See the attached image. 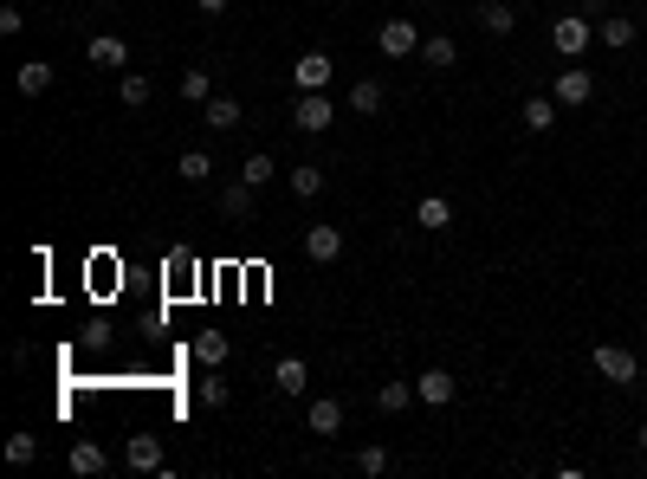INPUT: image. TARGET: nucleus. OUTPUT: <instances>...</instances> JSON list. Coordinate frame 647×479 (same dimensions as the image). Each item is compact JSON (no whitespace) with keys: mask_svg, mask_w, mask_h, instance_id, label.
<instances>
[{"mask_svg":"<svg viewBox=\"0 0 647 479\" xmlns=\"http://www.w3.org/2000/svg\"><path fill=\"white\" fill-rule=\"evenodd\" d=\"M285 182H292V195H298V201H311V195H324V169H318V162H298V169H292V175H285Z\"/></svg>","mask_w":647,"mask_h":479,"instance_id":"5701e85b","label":"nucleus"},{"mask_svg":"<svg viewBox=\"0 0 647 479\" xmlns=\"http://www.w3.org/2000/svg\"><path fill=\"white\" fill-rule=\"evenodd\" d=\"M589 46H596V20H583V13H563V20L550 26V52H557V59H583Z\"/></svg>","mask_w":647,"mask_h":479,"instance_id":"f257e3e1","label":"nucleus"},{"mask_svg":"<svg viewBox=\"0 0 647 479\" xmlns=\"http://www.w3.org/2000/svg\"><path fill=\"white\" fill-rule=\"evenodd\" d=\"M272 389H279V395H305L311 389L305 357H279V363H272Z\"/></svg>","mask_w":647,"mask_h":479,"instance_id":"4468645a","label":"nucleus"},{"mask_svg":"<svg viewBox=\"0 0 647 479\" xmlns=\"http://www.w3.org/2000/svg\"><path fill=\"white\" fill-rule=\"evenodd\" d=\"M421 65H428V72H453V65H460L453 33H428V39H421Z\"/></svg>","mask_w":647,"mask_h":479,"instance_id":"ddd939ff","label":"nucleus"},{"mask_svg":"<svg viewBox=\"0 0 647 479\" xmlns=\"http://www.w3.org/2000/svg\"><path fill=\"white\" fill-rule=\"evenodd\" d=\"M376 46H382V59H408V52H421V26L415 20H382Z\"/></svg>","mask_w":647,"mask_h":479,"instance_id":"39448f33","label":"nucleus"},{"mask_svg":"<svg viewBox=\"0 0 647 479\" xmlns=\"http://www.w3.org/2000/svg\"><path fill=\"white\" fill-rule=\"evenodd\" d=\"M350 111L356 117H376L382 111V85H376V78H356V85H350Z\"/></svg>","mask_w":647,"mask_h":479,"instance_id":"393cba45","label":"nucleus"},{"mask_svg":"<svg viewBox=\"0 0 647 479\" xmlns=\"http://www.w3.org/2000/svg\"><path fill=\"white\" fill-rule=\"evenodd\" d=\"M117 98L130 104V111H143L149 98H156V85H149V72H123V85H117Z\"/></svg>","mask_w":647,"mask_h":479,"instance_id":"b1692460","label":"nucleus"},{"mask_svg":"<svg viewBox=\"0 0 647 479\" xmlns=\"http://www.w3.org/2000/svg\"><path fill=\"white\" fill-rule=\"evenodd\" d=\"M7 460L13 467H33L39 460V434H7Z\"/></svg>","mask_w":647,"mask_h":479,"instance_id":"c85d7f7f","label":"nucleus"},{"mask_svg":"<svg viewBox=\"0 0 647 479\" xmlns=\"http://www.w3.org/2000/svg\"><path fill=\"white\" fill-rule=\"evenodd\" d=\"M85 59L98 65V72H123V65H130V46H123L117 33H91L85 39Z\"/></svg>","mask_w":647,"mask_h":479,"instance_id":"423d86ee","label":"nucleus"},{"mask_svg":"<svg viewBox=\"0 0 647 479\" xmlns=\"http://www.w3.org/2000/svg\"><path fill=\"white\" fill-rule=\"evenodd\" d=\"M292 78H298V91H324L330 78H337V65H330V52H305V59L292 65Z\"/></svg>","mask_w":647,"mask_h":479,"instance_id":"9d476101","label":"nucleus"},{"mask_svg":"<svg viewBox=\"0 0 647 479\" xmlns=\"http://www.w3.org/2000/svg\"><path fill=\"white\" fill-rule=\"evenodd\" d=\"M253 195H259V188H253V182H246V175H240V182H233V188H220V214H227V221H240V214H253Z\"/></svg>","mask_w":647,"mask_h":479,"instance_id":"aec40b11","label":"nucleus"},{"mask_svg":"<svg viewBox=\"0 0 647 479\" xmlns=\"http://www.w3.org/2000/svg\"><path fill=\"white\" fill-rule=\"evenodd\" d=\"M240 175H246V182H253V188H266V182H272V175H279V169H272V156H246V162H240Z\"/></svg>","mask_w":647,"mask_h":479,"instance_id":"7c9ffc66","label":"nucleus"},{"mask_svg":"<svg viewBox=\"0 0 647 479\" xmlns=\"http://www.w3.org/2000/svg\"><path fill=\"white\" fill-rule=\"evenodd\" d=\"M415 227H428V234H440V227H453V201H447V195H421V208H415Z\"/></svg>","mask_w":647,"mask_h":479,"instance_id":"a211bd4d","label":"nucleus"},{"mask_svg":"<svg viewBox=\"0 0 647 479\" xmlns=\"http://www.w3.org/2000/svg\"><path fill=\"white\" fill-rule=\"evenodd\" d=\"M13 91H20V98H39V91H52V65H46V59H26L20 72H13Z\"/></svg>","mask_w":647,"mask_h":479,"instance_id":"f3484780","label":"nucleus"},{"mask_svg":"<svg viewBox=\"0 0 647 479\" xmlns=\"http://www.w3.org/2000/svg\"><path fill=\"white\" fill-rule=\"evenodd\" d=\"M557 111H563L557 98H525V111H518V123H525L531 136H550V130H557Z\"/></svg>","mask_w":647,"mask_h":479,"instance_id":"2eb2a0df","label":"nucleus"},{"mask_svg":"<svg viewBox=\"0 0 647 479\" xmlns=\"http://www.w3.org/2000/svg\"><path fill=\"white\" fill-rule=\"evenodd\" d=\"M518 7H525V0H518Z\"/></svg>","mask_w":647,"mask_h":479,"instance_id":"c9c22d12","label":"nucleus"},{"mask_svg":"<svg viewBox=\"0 0 647 479\" xmlns=\"http://www.w3.org/2000/svg\"><path fill=\"white\" fill-rule=\"evenodd\" d=\"M641 39V20H628V13H609V20H596V46L609 52H628Z\"/></svg>","mask_w":647,"mask_h":479,"instance_id":"0eeeda50","label":"nucleus"},{"mask_svg":"<svg viewBox=\"0 0 647 479\" xmlns=\"http://www.w3.org/2000/svg\"><path fill=\"white\" fill-rule=\"evenodd\" d=\"M233 357V344H227V331H195V363H208V369H220Z\"/></svg>","mask_w":647,"mask_h":479,"instance_id":"6ab92c4d","label":"nucleus"},{"mask_svg":"<svg viewBox=\"0 0 647 479\" xmlns=\"http://www.w3.org/2000/svg\"><path fill=\"white\" fill-rule=\"evenodd\" d=\"M201 402H208V408H227V382H220V376L201 382Z\"/></svg>","mask_w":647,"mask_h":479,"instance_id":"473e14b6","label":"nucleus"},{"mask_svg":"<svg viewBox=\"0 0 647 479\" xmlns=\"http://www.w3.org/2000/svg\"><path fill=\"white\" fill-rule=\"evenodd\" d=\"M305 428L324 434V441H330V434H343V402H337V395H318V402L305 408Z\"/></svg>","mask_w":647,"mask_h":479,"instance_id":"9b49d317","label":"nucleus"},{"mask_svg":"<svg viewBox=\"0 0 647 479\" xmlns=\"http://www.w3.org/2000/svg\"><path fill=\"white\" fill-rule=\"evenodd\" d=\"M175 91H182L188 104H208V98H214V78L201 72V65H188V72H182V85H175Z\"/></svg>","mask_w":647,"mask_h":479,"instance_id":"cd10ccee","label":"nucleus"},{"mask_svg":"<svg viewBox=\"0 0 647 479\" xmlns=\"http://www.w3.org/2000/svg\"><path fill=\"white\" fill-rule=\"evenodd\" d=\"M596 369H602L609 389H635V382H641V357L628 344H596Z\"/></svg>","mask_w":647,"mask_h":479,"instance_id":"f03ea898","label":"nucleus"},{"mask_svg":"<svg viewBox=\"0 0 647 479\" xmlns=\"http://www.w3.org/2000/svg\"><path fill=\"white\" fill-rule=\"evenodd\" d=\"M104 7H110V0H104Z\"/></svg>","mask_w":647,"mask_h":479,"instance_id":"e433bc0d","label":"nucleus"},{"mask_svg":"<svg viewBox=\"0 0 647 479\" xmlns=\"http://www.w3.org/2000/svg\"><path fill=\"white\" fill-rule=\"evenodd\" d=\"M195 7H201V13H227L233 0H195Z\"/></svg>","mask_w":647,"mask_h":479,"instance_id":"72a5a7b5","label":"nucleus"},{"mask_svg":"<svg viewBox=\"0 0 647 479\" xmlns=\"http://www.w3.org/2000/svg\"><path fill=\"white\" fill-rule=\"evenodd\" d=\"M330 123H337V104H330L324 91H298V104H292V130H305V136H324Z\"/></svg>","mask_w":647,"mask_h":479,"instance_id":"7ed1b4c3","label":"nucleus"},{"mask_svg":"<svg viewBox=\"0 0 647 479\" xmlns=\"http://www.w3.org/2000/svg\"><path fill=\"white\" fill-rule=\"evenodd\" d=\"M635 441H641V454H647V421H641V434H635Z\"/></svg>","mask_w":647,"mask_h":479,"instance_id":"f704fd0d","label":"nucleus"},{"mask_svg":"<svg viewBox=\"0 0 647 479\" xmlns=\"http://www.w3.org/2000/svg\"><path fill=\"white\" fill-rule=\"evenodd\" d=\"M356 473L382 479V473H389V447H363V454H356Z\"/></svg>","mask_w":647,"mask_h":479,"instance_id":"c756f323","label":"nucleus"},{"mask_svg":"<svg viewBox=\"0 0 647 479\" xmlns=\"http://www.w3.org/2000/svg\"><path fill=\"white\" fill-rule=\"evenodd\" d=\"M408 402H421L415 382H382V389H376V408H382V415H402Z\"/></svg>","mask_w":647,"mask_h":479,"instance_id":"4be33fe9","label":"nucleus"},{"mask_svg":"<svg viewBox=\"0 0 647 479\" xmlns=\"http://www.w3.org/2000/svg\"><path fill=\"white\" fill-rule=\"evenodd\" d=\"M123 460H130V467L136 473H162V441H156V434H130V441H123Z\"/></svg>","mask_w":647,"mask_h":479,"instance_id":"1a4fd4ad","label":"nucleus"},{"mask_svg":"<svg viewBox=\"0 0 647 479\" xmlns=\"http://www.w3.org/2000/svg\"><path fill=\"white\" fill-rule=\"evenodd\" d=\"M479 26L492 39H512L518 33V0H479Z\"/></svg>","mask_w":647,"mask_h":479,"instance_id":"6e6552de","label":"nucleus"},{"mask_svg":"<svg viewBox=\"0 0 647 479\" xmlns=\"http://www.w3.org/2000/svg\"><path fill=\"white\" fill-rule=\"evenodd\" d=\"M415 395H421V402H434V408H447L453 402V369H421Z\"/></svg>","mask_w":647,"mask_h":479,"instance_id":"dca6fc26","label":"nucleus"},{"mask_svg":"<svg viewBox=\"0 0 647 479\" xmlns=\"http://www.w3.org/2000/svg\"><path fill=\"white\" fill-rule=\"evenodd\" d=\"M175 175H182V182H208V175H214V156H208V149H182Z\"/></svg>","mask_w":647,"mask_h":479,"instance_id":"bb28decb","label":"nucleus"},{"mask_svg":"<svg viewBox=\"0 0 647 479\" xmlns=\"http://www.w3.org/2000/svg\"><path fill=\"white\" fill-rule=\"evenodd\" d=\"M208 130H240V98H208Z\"/></svg>","mask_w":647,"mask_h":479,"instance_id":"a878e982","label":"nucleus"},{"mask_svg":"<svg viewBox=\"0 0 647 479\" xmlns=\"http://www.w3.org/2000/svg\"><path fill=\"white\" fill-rule=\"evenodd\" d=\"M0 33H7V39L26 33V13H20V7H0Z\"/></svg>","mask_w":647,"mask_h":479,"instance_id":"2f4dec72","label":"nucleus"},{"mask_svg":"<svg viewBox=\"0 0 647 479\" xmlns=\"http://www.w3.org/2000/svg\"><path fill=\"white\" fill-rule=\"evenodd\" d=\"M65 460H72V473H91V479L110 467V454H104L98 441H72V454H65Z\"/></svg>","mask_w":647,"mask_h":479,"instance_id":"412c9836","label":"nucleus"},{"mask_svg":"<svg viewBox=\"0 0 647 479\" xmlns=\"http://www.w3.org/2000/svg\"><path fill=\"white\" fill-rule=\"evenodd\" d=\"M550 98H557L563 111H583V104L596 98V78H589L576 59H563V72H557V91H550Z\"/></svg>","mask_w":647,"mask_h":479,"instance_id":"20e7f679","label":"nucleus"},{"mask_svg":"<svg viewBox=\"0 0 647 479\" xmlns=\"http://www.w3.org/2000/svg\"><path fill=\"white\" fill-rule=\"evenodd\" d=\"M305 253L318 259V266H330V259L343 253V227H330V221H318V227H305Z\"/></svg>","mask_w":647,"mask_h":479,"instance_id":"f8f14e48","label":"nucleus"}]
</instances>
